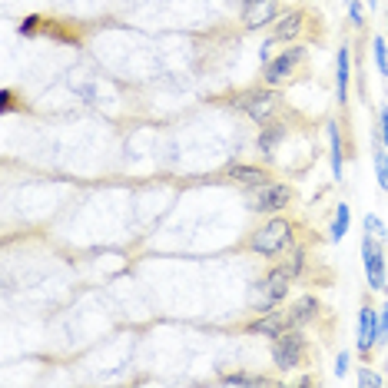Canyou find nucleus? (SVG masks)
<instances>
[{
	"label": "nucleus",
	"mask_w": 388,
	"mask_h": 388,
	"mask_svg": "<svg viewBox=\"0 0 388 388\" xmlns=\"http://www.w3.org/2000/svg\"><path fill=\"white\" fill-rule=\"evenodd\" d=\"M289 282H292V272H289L286 266L272 269L262 282H255L253 289V306L259 309V312H272V309L282 302V299L289 296Z\"/></svg>",
	"instance_id": "nucleus-1"
},
{
	"label": "nucleus",
	"mask_w": 388,
	"mask_h": 388,
	"mask_svg": "<svg viewBox=\"0 0 388 388\" xmlns=\"http://www.w3.org/2000/svg\"><path fill=\"white\" fill-rule=\"evenodd\" d=\"M302 355H306V336L302 328H286L279 332L276 342H272V358L282 372H292V368L302 365Z\"/></svg>",
	"instance_id": "nucleus-2"
},
{
	"label": "nucleus",
	"mask_w": 388,
	"mask_h": 388,
	"mask_svg": "<svg viewBox=\"0 0 388 388\" xmlns=\"http://www.w3.org/2000/svg\"><path fill=\"white\" fill-rule=\"evenodd\" d=\"M289 243H292V229H289L286 219H272V223H266L253 235V249L259 255H276V253H282Z\"/></svg>",
	"instance_id": "nucleus-3"
},
{
	"label": "nucleus",
	"mask_w": 388,
	"mask_h": 388,
	"mask_svg": "<svg viewBox=\"0 0 388 388\" xmlns=\"http://www.w3.org/2000/svg\"><path fill=\"white\" fill-rule=\"evenodd\" d=\"M362 266H365L368 286L372 289H385V255H382V245L372 233L362 235Z\"/></svg>",
	"instance_id": "nucleus-4"
},
{
	"label": "nucleus",
	"mask_w": 388,
	"mask_h": 388,
	"mask_svg": "<svg viewBox=\"0 0 388 388\" xmlns=\"http://www.w3.org/2000/svg\"><path fill=\"white\" fill-rule=\"evenodd\" d=\"M289 199H292V189L286 183H266V186H255V193L249 196V203L253 209L259 213H279V209H286Z\"/></svg>",
	"instance_id": "nucleus-5"
},
{
	"label": "nucleus",
	"mask_w": 388,
	"mask_h": 388,
	"mask_svg": "<svg viewBox=\"0 0 388 388\" xmlns=\"http://www.w3.org/2000/svg\"><path fill=\"white\" fill-rule=\"evenodd\" d=\"M243 113H249V120H255L259 126H266L279 110V96L272 90H259V93H245L243 100H239Z\"/></svg>",
	"instance_id": "nucleus-6"
},
{
	"label": "nucleus",
	"mask_w": 388,
	"mask_h": 388,
	"mask_svg": "<svg viewBox=\"0 0 388 388\" xmlns=\"http://www.w3.org/2000/svg\"><path fill=\"white\" fill-rule=\"evenodd\" d=\"M276 13H279V0H245L243 4V21L249 31H259V27L272 23Z\"/></svg>",
	"instance_id": "nucleus-7"
},
{
	"label": "nucleus",
	"mask_w": 388,
	"mask_h": 388,
	"mask_svg": "<svg viewBox=\"0 0 388 388\" xmlns=\"http://www.w3.org/2000/svg\"><path fill=\"white\" fill-rule=\"evenodd\" d=\"M306 57V50L302 47H292V50L279 53V57H272V60L266 63V83L269 87H276V83H282L289 77V73L296 70V63Z\"/></svg>",
	"instance_id": "nucleus-8"
},
{
	"label": "nucleus",
	"mask_w": 388,
	"mask_h": 388,
	"mask_svg": "<svg viewBox=\"0 0 388 388\" xmlns=\"http://www.w3.org/2000/svg\"><path fill=\"white\" fill-rule=\"evenodd\" d=\"M378 338H382V328H378V312L362 309V312H358V352H368Z\"/></svg>",
	"instance_id": "nucleus-9"
},
{
	"label": "nucleus",
	"mask_w": 388,
	"mask_h": 388,
	"mask_svg": "<svg viewBox=\"0 0 388 388\" xmlns=\"http://www.w3.org/2000/svg\"><path fill=\"white\" fill-rule=\"evenodd\" d=\"M316 312H318V299H316V296H302L296 306L289 309L286 326H289V328H302L306 322H312V318H316Z\"/></svg>",
	"instance_id": "nucleus-10"
},
{
	"label": "nucleus",
	"mask_w": 388,
	"mask_h": 388,
	"mask_svg": "<svg viewBox=\"0 0 388 388\" xmlns=\"http://www.w3.org/2000/svg\"><path fill=\"white\" fill-rule=\"evenodd\" d=\"M286 316L282 312H262V318H255L253 326H249V332L253 336H266V338H276L279 332H286Z\"/></svg>",
	"instance_id": "nucleus-11"
},
{
	"label": "nucleus",
	"mask_w": 388,
	"mask_h": 388,
	"mask_svg": "<svg viewBox=\"0 0 388 388\" xmlns=\"http://www.w3.org/2000/svg\"><path fill=\"white\" fill-rule=\"evenodd\" d=\"M336 100L345 103L348 100V47L342 43L336 57Z\"/></svg>",
	"instance_id": "nucleus-12"
},
{
	"label": "nucleus",
	"mask_w": 388,
	"mask_h": 388,
	"mask_svg": "<svg viewBox=\"0 0 388 388\" xmlns=\"http://www.w3.org/2000/svg\"><path fill=\"white\" fill-rule=\"evenodd\" d=\"M286 136V126L282 123H269V126H262V136H259V150H262V156L266 160H272L276 156V146L279 140Z\"/></svg>",
	"instance_id": "nucleus-13"
},
{
	"label": "nucleus",
	"mask_w": 388,
	"mask_h": 388,
	"mask_svg": "<svg viewBox=\"0 0 388 388\" xmlns=\"http://www.w3.org/2000/svg\"><path fill=\"white\" fill-rule=\"evenodd\" d=\"M229 176H233V179H239L243 186H253V189H255V186H266V179H269L262 170H255V166H243V163L229 166Z\"/></svg>",
	"instance_id": "nucleus-14"
},
{
	"label": "nucleus",
	"mask_w": 388,
	"mask_h": 388,
	"mask_svg": "<svg viewBox=\"0 0 388 388\" xmlns=\"http://www.w3.org/2000/svg\"><path fill=\"white\" fill-rule=\"evenodd\" d=\"M299 31H302V13H286V17L276 23L272 40H296Z\"/></svg>",
	"instance_id": "nucleus-15"
},
{
	"label": "nucleus",
	"mask_w": 388,
	"mask_h": 388,
	"mask_svg": "<svg viewBox=\"0 0 388 388\" xmlns=\"http://www.w3.org/2000/svg\"><path fill=\"white\" fill-rule=\"evenodd\" d=\"M328 156H332V176L342 179V146H338V126L328 123Z\"/></svg>",
	"instance_id": "nucleus-16"
},
{
	"label": "nucleus",
	"mask_w": 388,
	"mask_h": 388,
	"mask_svg": "<svg viewBox=\"0 0 388 388\" xmlns=\"http://www.w3.org/2000/svg\"><path fill=\"white\" fill-rule=\"evenodd\" d=\"M348 226H352V209L345 203H338L336 209V223H332V243H342L348 233Z\"/></svg>",
	"instance_id": "nucleus-17"
},
{
	"label": "nucleus",
	"mask_w": 388,
	"mask_h": 388,
	"mask_svg": "<svg viewBox=\"0 0 388 388\" xmlns=\"http://www.w3.org/2000/svg\"><path fill=\"white\" fill-rule=\"evenodd\" d=\"M375 173H378V186L388 193V153H385V143L375 146Z\"/></svg>",
	"instance_id": "nucleus-18"
},
{
	"label": "nucleus",
	"mask_w": 388,
	"mask_h": 388,
	"mask_svg": "<svg viewBox=\"0 0 388 388\" xmlns=\"http://www.w3.org/2000/svg\"><path fill=\"white\" fill-rule=\"evenodd\" d=\"M372 47H375V67H378V73H382V77H388V40H385V37H375V43H372Z\"/></svg>",
	"instance_id": "nucleus-19"
},
{
	"label": "nucleus",
	"mask_w": 388,
	"mask_h": 388,
	"mask_svg": "<svg viewBox=\"0 0 388 388\" xmlns=\"http://www.w3.org/2000/svg\"><path fill=\"white\" fill-rule=\"evenodd\" d=\"M223 385H269V378L262 375H243V372H235V375H226Z\"/></svg>",
	"instance_id": "nucleus-20"
},
{
	"label": "nucleus",
	"mask_w": 388,
	"mask_h": 388,
	"mask_svg": "<svg viewBox=\"0 0 388 388\" xmlns=\"http://www.w3.org/2000/svg\"><path fill=\"white\" fill-rule=\"evenodd\" d=\"M365 233H372L375 239H385L388 229H385V223H382L375 213H368V216H365Z\"/></svg>",
	"instance_id": "nucleus-21"
},
{
	"label": "nucleus",
	"mask_w": 388,
	"mask_h": 388,
	"mask_svg": "<svg viewBox=\"0 0 388 388\" xmlns=\"http://www.w3.org/2000/svg\"><path fill=\"white\" fill-rule=\"evenodd\" d=\"M348 17H352V23H355V27H362V23H365V11H362V4H358V0H348Z\"/></svg>",
	"instance_id": "nucleus-22"
},
{
	"label": "nucleus",
	"mask_w": 388,
	"mask_h": 388,
	"mask_svg": "<svg viewBox=\"0 0 388 388\" xmlns=\"http://www.w3.org/2000/svg\"><path fill=\"white\" fill-rule=\"evenodd\" d=\"M358 385H382V378L375 375V372H368V368H362V372H358Z\"/></svg>",
	"instance_id": "nucleus-23"
},
{
	"label": "nucleus",
	"mask_w": 388,
	"mask_h": 388,
	"mask_svg": "<svg viewBox=\"0 0 388 388\" xmlns=\"http://www.w3.org/2000/svg\"><path fill=\"white\" fill-rule=\"evenodd\" d=\"M348 372V352H338V358H336V375L342 378Z\"/></svg>",
	"instance_id": "nucleus-24"
},
{
	"label": "nucleus",
	"mask_w": 388,
	"mask_h": 388,
	"mask_svg": "<svg viewBox=\"0 0 388 388\" xmlns=\"http://www.w3.org/2000/svg\"><path fill=\"white\" fill-rule=\"evenodd\" d=\"M302 259H306V255H302V253H299V249H296V253H292V262H289V272H292V276H299V269H302Z\"/></svg>",
	"instance_id": "nucleus-25"
},
{
	"label": "nucleus",
	"mask_w": 388,
	"mask_h": 388,
	"mask_svg": "<svg viewBox=\"0 0 388 388\" xmlns=\"http://www.w3.org/2000/svg\"><path fill=\"white\" fill-rule=\"evenodd\" d=\"M382 143L388 146V106H382Z\"/></svg>",
	"instance_id": "nucleus-26"
},
{
	"label": "nucleus",
	"mask_w": 388,
	"mask_h": 388,
	"mask_svg": "<svg viewBox=\"0 0 388 388\" xmlns=\"http://www.w3.org/2000/svg\"><path fill=\"white\" fill-rule=\"evenodd\" d=\"M378 328H382V336H388V302H385V312L378 318Z\"/></svg>",
	"instance_id": "nucleus-27"
},
{
	"label": "nucleus",
	"mask_w": 388,
	"mask_h": 388,
	"mask_svg": "<svg viewBox=\"0 0 388 388\" xmlns=\"http://www.w3.org/2000/svg\"><path fill=\"white\" fill-rule=\"evenodd\" d=\"M375 4H378V0H368V7H375Z\"/></svg>",
	"instance_id": "nucleus-28"
}]
</instances>
